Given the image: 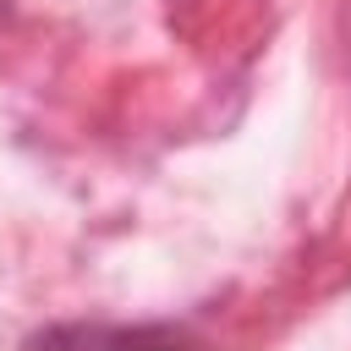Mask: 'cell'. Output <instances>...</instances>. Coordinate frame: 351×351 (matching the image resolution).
Returning <instances> with one entry per match:
<instances>
[{
	"instance_id": "1",
	"label": "cell",
	"mask_w": 351,
	"mask_h": 351,
	"mask_svg": "<svg viewBox=\"0 0 351 351\" xmlns=\"http://www.w3.org/2000/svg\"><path fill=\"white\" fill-rule=\"evenodd\" d=\"M176 329H104V324H66L38 340V351H176Z\"/></svg>"
}]
</instances>
